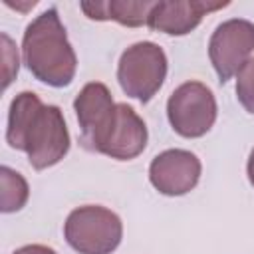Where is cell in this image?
Segmentation results:
<instances>
[{
    "mask_svg": "<svg viewBox=\"0 0 254 254\" xmlns=\"http://www.w3.org/2000/svg\"><path fill=\"white\" fill-rule=\"evenodd\" d=\"M6 143L28 155L36 171L58 165L69 151V131L58 105H46L34 91L18 93L8 109Z\"/></svg>",
    "mask_w": 254,
    "mask_h": 254,
    "instance_id": "obj_1",
    "label": "cell"
},
{
    "mask_svg": "<svg viewBox=\"0 0 254 254\" xmlns=\"http://www.w3.org/2000/svg\"><path fill=\"white\" fill-rule=\"evenodd\" d=\"M22 56L28 71L38 81L50 87H67L73 81L77 58L54 6L38 14L26 26Z\"/></svg>",
    "mask_w": 254,
    "mask_h": 254,
    "instance_id": "obj_2",
    "label": "cell"
},
{
    "mask_svg": "<svg viewBox=\"0 0 254 254\" xmlns=\"http://www.w3.org/2000/svg\"><path fill=\"white\" fill-rule=\"evenodd\" d=\"M64 238L79 254H111L121 244L123 222L101 204H83L67 214Z\"/></svg>",
    "mask_w": 254,
    "mask_h": 254,
    "instance_id": "obj_3",
    "label": "cell"
},
{
    "mask_svg": "<svg viewBox=\"0 0 254 254\" xmlns=\"http://www.w3.org/2000/svg\"><path fill=\"white\" fill-rule=\"evenodd\" d=\"M169 62L163 48L155 42H137L123 50L117 64V81L125 95L147 103L161 89Z\"/></svg>",
    "mask_w": 254,
    "mask_h": 254,
    "instance_id": "obj_4",
    "label": "cell"
},
{
    "mask_svg": "<svg viewBox=\"0 0 254 254\" xmlns=\"http://www.w3.org/2000/svg\"><path fill=\"white\" fill-rule=\"evenodd\" d=\"M216 99L202 81H185L167 99V119L173 131L187 139L206 135L216 121Z\"/></svg>",
    "mask_w": 254,
    "mask_h": 254,
    "instance_id": "obj_5",
    "label": "cell"
},
{
    "mask_svg": "<svg viewBox=\"0 0 254 254\" xmlns=\"http://www.w3.org/2000/svg\"><path fill=\"white\" fill-rule=\"evenodd\" d=\"M254 52V24L230 18L218 24L208 40V58L222 83L232 79Z\"/></svg>",
    "mask_w": 254,
    "mask_h": 254,
    "instance_id": "obj_6",
    "label": "cell"
},
{
    "mask_svg": "<svg viewBox=\"0 0 254 254\" xmlns=\"http://www.w3.org/2000/svg\"><path fill=\"white\" fill-rule=\"evenodd\" d=\"M73 111L79 123V143L91 153H99L107 133L113 127L117 103L101 81H89L73 99Z\"/></svg>",
    "mask_w": 254,
    "mask_h": 254,
    "instance_id": "obj_7",
    "label": "cell"
},
{
    "mask_svg": "<svg viewBox=\"0 0 254 254\" xmlns=\"http://www.w3.org/2000/svg\"><path fill=\"white\" fill-rule=\"evenodd\" d=\"M200 171L202 165L194 153L187 149H167L153 157L149 181L165 196H183L198 185Z\"/></svg>",
    "mask_w": 254,
    "mask_h": 254,
    "instance_id": "obj_8",
    "label": "cell"
},
{
    "mask_svg": "<svg viewBox=\"0 0 254 254\" xmlns=\"http://www.w3.org/2000/svg\"><path fill=\"white\" fill-rule=\"evenodd\" d=\"M228 2H208V0H161L155 2L147 26L155 32L169 36H185L192 32L202 16L208 12L226 8Z\"/></svg>",
    "mask_w": 254,
    "mask_h": 254,
    "instance_id": "obj_9",
    "label": "cell"
},
{
    "mask_svg": "<svg viewBox=\"0 0 254 254\" xmlns=\"http://www.w3.org/2000/svg\"><path fill=\"white\" fill-rule=\"evenodd\" d=\"M147 137V125L137 111L127 103H117L113 127L107 133L99 153L117 161H131L145 151Z\"/></svg>",
    "mask_w": 254,
    "mask_h": 254,
    "instance_id": "obj_10",
    "label": "cell"
},
{
    "mask_svg": "<svg viewBox=\"0 0 254 254\" xmlns=\"http://www.w3.org/2000/svg\"><path fill=\"white\" fill-rule=\"evenodd\" d=\"M155 2H135V0H107V2H81L79 8L89 20H113L121 26L139 28L147 26L149 14Z\"/></svg>",
    "mask_w": 254,
    "mask_h": 254,
    "instance_id": "obj_11",
    "label": "cell"
},
{
    "mask_svg": "<svg viewBox=\"0 0 254 254\" xmlns=\"http://www.w3.org/2000/svg\"><path fill=\"white\" fill-rule=\"evenodd\" d=\"M0 185H2V192H0V210L2 212L10 214V212H18L20 208L26 206L28 196H30V187L20 173L2 165L0 167Z\"/></svg>",
    "mask_w": 254,
    "mask_h": 254,
    "instance_id": "obj_12",
    "label": "cell"
},
{
    "mask_svg": "<svg viewBox=\"0 0 254 254\" xmlns=\"http://www.w3.org/2000/svg\"><path fill=\"white\" fill-rule=\"evenodd\" d=\"M236 97L240 105L254 115V58H250L236 73Z\"/></svg>",
    "mask_w": 254,
    "mask_h": 254,
    "instance_id": "obj_13",
    "label": "cell"
},
{
    "mask_svg": "<svg viewBox=\"0 0 254 254\" xmlns=\"http://www.w3.org/2000/svg\"><path fill=\"white\" fill-rule=\"evenodd\" d=\"M2 44H4V48H2V58H4V87H8L10 81H12V77L18 73V52H16L12 40L6 34H2Z\"/></svg>",
    "mask_w": 254,
    "mask_h": 254,
    "instance_id": "obj_14",
    "label": "cell"
},
{
    "mask_svg": "<svg viewBox=\"0 0 254 254\" xmlns=\"http://www.w3.org/2000/svg\"><path fill=\"white\" fill-rule=\"evenodd\" d=\"M12 254H58V252L50 246H44V244H28V246L14 250Z\"/></svg>",
    "mask_w": 254,
    "mask_h": 254,
    "instance_id": "obj_15",
    "label": "cell"
},
{
    "mask_svg": "<svg viewBox=\"0 0 254 254\" xmlns=\"http://www.w3.org/2000/svg\"><path fill=\"white\" fill-rule=\"evenodd\" d=\"M246 175H248L250 185L254 187V149L250 151V157H248V163H246Z\"/></svg>",
    "mask_w": 254,
    "mask_h": 254,
    "instance_id": "obj_16",
    "label": "cell"
}]
</instances>
